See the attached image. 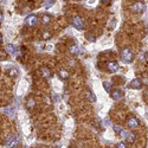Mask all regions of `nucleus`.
Here are the masks:
<instances>
[{
    "mask_svg": "<svg viewBox=\"0 0 148 148\" xmlns=\"http://www.w3.org/2000/svg\"><path fill=\"white\" fill-rule=\"evenodd\" d=\"M121 59L125 62V63L127 64H132L133 63V60H134V55H133V51L130 50L129 47H125V49H122V51H121Z\"/></svg>",
    "mask_w": 148,
    "mask_h": 148,
    "instance_id": "nucleus-1",
    "label": "nucleus"
},
{
    "mask_svg": "<svg viewBox=\"0 0 148 148\" xmlns=\"http://www.w3.org/2000/svg\"><path fill=\"white\" fill-rule=\"evenodd\" d=\"M19 143H20V138L18 136V135H14V136H10L6 140V142H5L6 147H18Z\"/></svg>",
    "mask_w": 148,
    "mask_h": 148,
    "instance_id": "nucleus-2",
    "label": "nucleus"
},
{
    "mask_svg": "<svg viewBox=\"0 0 148 148\" xmlns=\"http://www.w3.org/2000/svg\"><path fill=\"white\" fill-rule=\"evenodd\" d=\"M37 16L36 14H30L25 18V25L26 26H30V27H33L36 24H37Z\"/></svg>",
    "mask_w": 148,
    "mask_h": 148,
    "instance_id": "nucleus-3",
    "label": "nucleus"
},
{
    "mask_svg": "<svg viewBox=\"0 0 148 148\" xmlns=\"http://www.w3.org/2000/svg\"><path fill=\"white\" fill-rule=\"evenodd\" d=\"M129 88H130V89L140 90V89L142 88V82H141L139 78H135V79H133V81L129 83Z\"/></svg>",
    "mask_w": 148,
    "mask_h": 148,
    "instance_id": "nucleus-4",
    "label": "nucleus"
},
{
    "mask_svg": "<svg viewBox=\"0 0 148 148\" xmlns=\"http://www.w3.org/2000/svg\"><path fill=\"white\" fill-rule=\"evenodd\" d=\"M132 10L134 12H136V13H142V12L145 11V4L139 1V3H135L133 6H132Z\"/></svg>",
    "mask_w": 148,
    "mask_h": 148,
    "instance_id": "nucleus-5",
    "label": "nucleus"
},
{
    "mask_svg": "<svg viewBox=\"0 0 148 148\" xmlns=\"http://www.w3.org/2000/svg\"><path fill=\"white\" fill-rule=\"evenodd\" d=\"M72 26L77 30H83V21L79 17H75L72 19Z\"/></svg>",
    "mask_w": 148,
    "mask_h": 148,
    "instance_id": "nucleus-6",
    "label": "nucleus"
},
{
    "mask_svg": "<svg viewBox=\"0 0 148 148\" xmlns=\"http://www.w3.org/2000/svg\"><path fill=\"white\" fill-rule=\"evenodd\" d=\"M127 125H128V127H129V128H136V127H139L140 122H139V120H138L136 117L132 116V117H129V119H128Z\"/></svg>",
    "mask_w": 148,
    "mask_h": 148,
    "instance_id": "nucleus-7",
    "label": "nucleus"
},
{
    "mask_svg": "<svg viewBox=\"0 0 148 148\" xmlns=\"http://www.w3.org/2000/svg\"><path fill=\"white\" fill-rule=\"evenodd\" d=\"M107 69H108V71L109 72H115V71H117L119 70V64L116 63V62H109V63L107 64Z\"/></svg>",
    "mask_w": 148,
    "mask_h": 148,
    "instance_id": "nucleus-8",
    "label": "nucleus"
},
{
    "mask_svg": "<svg viewBox=\"0 0 148 148\" xmlns=\"http://www.w3.org/2000/svg\"><path fill=\"white\" fill-rule=\"evenodd\" d=\"M110 97H112L113 100H120L122 97V91L120 89H114L113 91H110Z\"/></svg>",
    "mask_w": 148,
    "mask_h": 148,
    "instance_id": "nucleus-9",
    "label": "nucleus"
},
{
    "mask_svg": "<svg viewBox=\"0 0 148 148\" xmlns=\"http://www.w3.org/2000/svg\"><path fill=\"white\" fill-rule=\"evenodd\" d=\"M5 49H6V51H7L8 53H11V55H14V53H16V51H17L16 46H14V45H12V44H7Z\"/></svg>",
    "mask_w": 148,
    "mask_h": 148,
    "instance_id": "nucleus-10",
    "label": "nucleus"
},
{
    "mask_svg": "<svg viewBox=\"0 0 148 148\" xmlns=\"http://www.w3.org/2000/svg\"><path fill=\"white\" fill-rule=\"evenodd\" d=\"M7 75L10 77H17L18 76V71H17L16 68H11V69L7 70Z\"/></svg>",
    "mask_w": 148,
    "mask_h": 148,
    "instance_id": "nucleus-11",
    "label": "nucleus"
},
{
    "mask_svg": "<svg viewBox=\"0 0 148 148\" xmlns=\"http://www.w3.org/2000/svg\"><path fill=\"white\" fill-rule=\"evenodd\" d=\"M58 75H59V77L63 79V81H65L66 78H69V72H68L66 70H59Z\"/></svg>",
    "mask_w": 148,
    "mask_h": 148,
    "instance_id": "nucleus-12",
    "label": "nucleus"
},
{
    "mask_svg": "<svg viewBox=\"0 0 148 148\" xmlns=\"http://www.w3.org/2000/svg\"><path fill=\"white\" fill-rule=\"evenodd\" d=\"M69 51H70L72 55H78V52H79V47H78L77 45H71V46L69 47Z\"/></svg>",
    "mask_w": 148,
    "mask_h": 148,
    "instance_id": "nucleus-13",
    "label": "nucleus"
},
{
    "mask_svg": "<svg viewBox=\"0 0 148 148\" xmlns=\"http://www.w3.org/2000/svg\"><path fill=\"white\" fill-rule=\"evenodd\" d=\"M87 98H88L90 102H96V96H95L91 91H88V92H87Z\"/></svg>",
    "mask_w": 148,
    "mask_h": 148,
    "instance_id": "nucleus-14",
    "label": "nucleus"
},
{
    "mask_svg": "<svg viewBox=\"0 0 148 148\" xmlns=\"http://www.w3.org/2000/svg\"><path fill=\"white\" fill-rule=\"evenodd\" d=\"M50 16H49V14H44L43 17H42V23L44 24V25H47V24L49 23H50Z\"/></svg>",
    "mask_w": 148,
    "mask_h": 148,
    "instance_id": "nucleus-15",
    "label": "nucleus"
},
{
    "mask_svg": "<svg viewBox=\"0 0 148 148\" xmlns=\"http://www.w3.org/2000/svg\"><path fill=\"white\" fill-rule=\"evenodd\" d=\"M34 106H36V102L33 98H29L26 101V108H34Z\"/></svg>",
    "mask_w": 148,
    "mask_h": 148,
    "instance_id": "nucleus-16",
    "label": "nucleus"
},
{
    "mask_svg": "<svg viewBox=\"0 0 148 148\" xmlns=\"http://www.w3.org/2000/svg\"><path fill=\"white\" fill-rule=\"evenodd\" d=\"M126 140H127L129 143H133V142L135 141V135H134L133 133H129V134H128V136L126 138Z\"/></svg>",
    "mask_w": 148,
    "mask_h": 148,
    "instance_id": "nucleus-17",
    "label": "nucleus"
},
{
    "mask_svg": "<svg viewBox=\"0 0 148 148\" xmlns=\"http://www.w3.org/2000/svg\"><path fill=\"white\" fill-rule=\"evenodd\" d=\"M103 88H104V90L106 91H110V88H112V83L110 82H103Z\"/></svg>",
    "mask_w": 148,
    "mask_h": 148,
    "instance_id": "nucleus-18",
    "label": "nucleus"
},
{
    "mask_svg": "<svg viewBox=\"0 0 148 148\" xmlns=\"http://www.w3.org/2000/svg\"><path fill=\"white\" fill-rule=\"evenodd\" d=\"M42 72H43V76H44V77H50V75H51L50 71H49L46 68H44V69L42 70Z\"/></svg>",
    "mask_w": 148,
    "mask_h": 148,
    "instance_id": "nucleus-19",
    "label": "nucleus"
},
{
    "mask_svg": "<svg viewBox=\"0 0 148 148\" xmlns=\"http://www.w3.org/2000/svg\"><path fill=\"white\" fill-rule=\"evenodd\" d=\"M50 37H51V33H50V31H45L44 33H43V39H49V38H50Z\"/></svg>",
    "mask_w": 148,
    "mask_h": 148,
    "instance_id": "nucleus-20",
    "label": "nucleus"
},
{
    "mask_svg": "<svg viewBox=\"0 0 148 148\" xmlns=\"http://www.w3.org/2000/svg\"><path fill=\"white\" fill-rule=\"evenodd\" d=\"M113 128H114V132H115L116 134H121V132H122V128H121L120 126H114Z\"/></svg>",
    "mask_w": 148,
    "mask_h": 148,
    "instance_id": "nucleus-21",
    "label": "nucleus"
},
{
    "mask_svg": "<svg viewBox=\"0 0 148 148\" xmlns=\"http://www.w3.org/2000/svg\"><path fill=\"white\" fill-rule=\"evenodd\" d=\"M4 113H5V114H8V115H13L14 112H13V109H5Z\"/></svg>",
    "mask_w": 148,
    "mask_h": 148,
    "instance_id": "nucleus-22",
    "label": "nucleus"
},
{
    "mask_svg": "<svg viewBox=\"0 0 148 148\" xmlns=\"http://www.w3.org/2000/svg\"><path fill=\"white\" fill-rule=\"evenodd\" d=\"M128 134H129V132H127V130H122L120 135H121L122 138H127V136H128Z\"/></svg>",
    "mask_w": 148,
    "mask_h": 148,
    "instance_id": "nucleus-23",
    "label": "nucleus"
},
{
    "mask_svg": "<svg viewBox=\"0 0 148 148\" xmlns=\"http://www.w3.org/2000/svg\"><path fill=\"white\" fill-rule=\"evenodd\" d=\"M53 3H55V0H50V1H47V4L45 5V7H46V8H49L50 6H52V5H53Z\"/></svg>",
    "mask_w": 148,
    "mask_h": 148,
    "instance_id": "nucleus-24",
    "label": "nucleus"
},
{
    "mask_svg": "<svg viewBox=\"0 0 148 148\" xmlns=\"http://www.w3.org/2000/svg\"><path fill=\"white\" fill-rule=\"evenodd\" d=\"M116 147H117V148H125V147H126V143H123V142H119Z\"/></svg>",
    "mask_w": 148,
    "mask_h": 148,
    "instance_id": "nucleus-25",
    "label": "nucleus"
},
{
    "mask_svg": "<svg viewBox=\"0 0 148 148\" xmlns=\"http://www.w3.org/2000/svg\"><path fill=\"white\" fill-rule=\"evenodd\" d=\"M87 39H89L90 42H95V38H94V37H91L90 34H87Z\"/></svg>",
    "mask_w": 148,
    "mask_h": 148,
    "instance_id": "nucleus-26",
    "label": "nucleus"
},
{
    "mask_svg": "<svg viewBox=\"0 0 148 148\" xmlns=\"http://www.w3.org/2000/svg\"><path fill=\"white\" fill-rule=\"evenodd\" d=\"M101 1H102L103 4H109V3H110V0H101Z\"/></svg>",
    "mask_w": 148,
    "mask_h": 148,
    "instance_id": "nucleus-27",
    "label": "nucleus"
},
{
    "mask_svg": "<svg viewBox=\"0 0 148 148\" xmlns=\"http://www.w3.org/2000/svg\"><path fill=\"white\" fill-rule=\"evenodd\" d=\"M3 20H4V16H3V12H1V16H0V21L3 23Z\"/></svg>",
    "mask_w": 148,
    "mask_h": 148,
    "instance_id": "nucleus-28",
    "label": "nucleus"
},
{
    "mask_svg": "<svg viewBox=\"0 0 148 148\" xmlns=\"http://www.w3.org/2000/svg\"><path fill=\"white\" fill-rule=\"evenodd\" d=\"M104 123H106V125H107V126H108V125H110V122H109L108 120H104Z\"/></svg>",
    "mask_w": 148,
    "mask_h": 148,
    "instance_id": "nucleus-29",
    "label": "nucleus"
}]
</instances>
